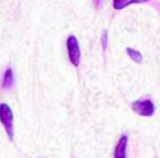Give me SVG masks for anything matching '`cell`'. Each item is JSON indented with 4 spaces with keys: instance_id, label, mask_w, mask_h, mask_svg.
<instances>
[{
    "instance_id": "obj_1",
    "label": "cell",
    "mask_w": 160,
    "mask_h": 158,
    "mask_svg": "<svg viewBox=\"0 0 160 158\" xmlns=\"http://www.w3.org/2000/svg\"><path fill=\"white\" fill-rule=\"evenodd\" d=\"M0 122L5 127V132H6L8 138L12 140L14 138V115H12L11 107L8 104H5V103L0 104Z\"/></svg>"
},
{
    "instance_id": "obj_2",
    "label": "cell",
    "mask_w": 160,
    "mask_h": 158,
    "mask_svg": "<svg viewBox=\"0 0 160 158\" xmlns=\"http://www.w3.org/2000/svg\"><path fill=\"white\" fill-rule=\"evenodd\" d=\"M132 110L140 115V116H152L156 112V105L152 103V99L149 98H143V99H137L132 103Z\"/></svg>"
},
{
    "instance_id": "obj_3",
    "label": "cell",
    "mask_w": 160,
    "mask_h": 158,
    "mask_svg": "<svg viewBox=\"0 0 160 158\" xmlns=\"http://www.w3.org/2000/svg\"><path fill=\"white\" fill-rule=\"evenodd\" d=\"M67 53H68V59H70L72 65L78 67L79 62H81V50H79L78 39L75 36H68L67 37Z\"/></svg>"
},
{
    "instance_id": "obj_4",
    "label": "cell",
    "mask_w": 160,
    "mask_h": 158,
    "mask_svg": "<svg viewBox=\"0 0 160 158\" xmlns=\"http://www.w3.org/2000/svg\"><path fill=\"white\" fill-rule=\"evenodd\" d=\"M128 135H121V138L118 140L115 151H113V158H126V149H128Z\"/></svg>"
},
{
    "instance_id": "obj_5",
    "label": "cell",
    "mask_w": 160,
    "mask_h": 158,
    "mask_svg": "<svg viewBox=\"0 0 160 158\" xmlns=\"http://www.w3.org/2000/svg\"><path fill=\"white\" fill-rule=\"evenodd\" d=\"M12 82H14V73H12V68L8 67V68L5 70V74H3L2 87H3V89H11V87H12Z\"/></svg>"
},
{
    "instance_id": "obj_6",
    "label": "cell",
    "mask_w": 160,
    "mask_h": 158,
    "mask_svg": "<svg viewBox=\"0 0 160 158\" xmlns=\"http://www.w3.org/2000/svg\"><path fill=\"white\" fill-rule=\"evenodd\" d=\"M126 53L129 54V57H131L134 62H137V64H142V62H143V56H142V53L140 51H137V50L128 47V48H126Z\"/></svg>"
},
{
    "instance_id": "obj_7",
    "label": "cell",
    "mask_w": 160,
    "mask_h": 158,
    "mask_svg": "<svg viewBox=\"0 0 160 158\" xmlns=\"http://www.w3.org/2000/svg\"><path fill=\"white\" fill-rule=\"evenodd\" d=\"M131 3H140V0H115L113 2V8L115 9H121V8L131 5Z\"/></svg>"
},
{
    "instance_id": "obj_8",
    "label": "cell",
    "mask_w": 160,
    "mask_h": 158,
    "mask_svg": "<svg viewBox=\"0 0 160 158\" xmlns=\"http://www.w3.org/2000/svg\"><path fill=\"white\" fill-rule=\"evenodd\" d=\"M101 47H103V50L107 48V30L101 33Z\"/></svg>"
}]
</instances>
